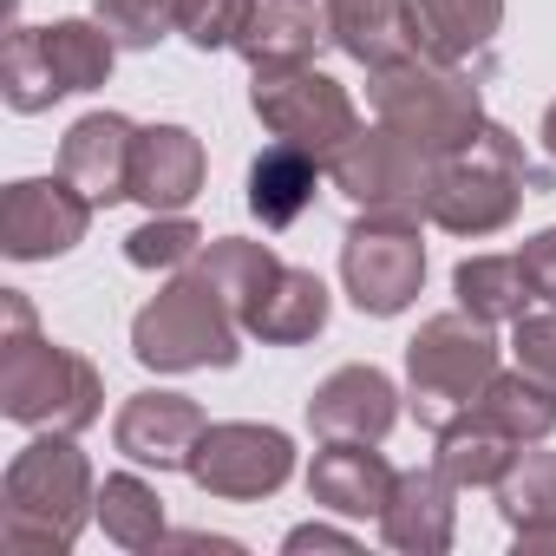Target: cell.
Listing matches in <instances>:
<instances>
[{
	"label": "cell",
	"instance_id": "8fae6325",
	"mask_svg": "<svg viewBox=\"0 0 556 556\" xmlns=\"http://www.w3.org/2000/svg\"><path fill=\"white\" fill-rule=\"evenodd\" d=\"M92 229V203L66 177H21L0 197V249L14 262H53L79 249Z\"/></svg>",
	"mask_w": 556,
	"mask_h": 556
},
{
	"label": "cell",
	"instance_id": "ba28073f",
	"mask_svg": "<svg viewBox=\"0 0 556 556\" xmlns=\"http://www.w3.org/2000/svg\"><path fill=\"white\" fill-rule=\"evenodd\" d=\"M341 282L354 295L361 315L393 321L419 302L426 289V242H419V216H393V210H361L348 242H341Z\"/></svg>",
	"mask_w": 556,
	"mask_h": 556
},
{
	"label": "cell",
	"instance_id": "e0dca14e",
	"mask_svg": "<svg viewBox=\"0 0 556 556\" xmlns=\"http://www.w3.org/2000/svg\"><path fill=\"white\" fill-rule=\"evenodd\" d=\"M400 471L374 452V439H321L308 465V497L334 517H380Z\"/></svg>",
	"mask_w": 556,
	"mask_h": 556
},
{
	"label": "cell",
	"instance_id": "5bb4252c",
	"mask_svg": "<svg viewBox=\"0 0 556 556\" xmlns=\"http://www.w3.org/2000/svg\"><path fill=\"white\" fill-rule=\"evenodd\" d=\"M210 157L203 138L190 125H138V151H131V203H144L151 216L190 210L203 197Z\"/></svg>",
	"mask_w": 556,
	"mask_h": 556
},
{
	"label": "cell",
	"instance_id": "8d00e7d4",
	"mask_svg": "<svg viewBox=\"0 0 556 556\" xmlns=\"http://www.w3.org/2000/svg\"><path fill=\"white\" fill-rule=\"evenodd\" d=\"M543 151H549V157H556V105H549V112H543Z\"/></svg>",
	"mask_w": 556,
	"mask_h": 556
},
{
	"label": "cell",
	"instance_id": "52a82bcc",
	"mask_svg": "<svg viewBox=\"0 0 556 556\" xmlns=\"http://www.w3.org/2000/svg\"><path fill=\"white\" fill-rule=\"evenodd\" d=\"M249 105H255L262 131H275L282 144H295V151H308L321 164H334L361 138V112H354L348 86L328 79L321 66H268V73H255Z\"/></svg>",
	"mask_w": 556,
	"mask_h": 556
},
{
	"label": "cell",
	"instance_id": "6da1fadb",
	"mask_svg": "<svg viewBox=\"0 0 556 556\" xmlns=\"http://www.w3.org/2000/svg\"><path fill=\"white\" fill-rule=\"evenodd\" d=\"M0 413L27 432H86L105 413L99 367L73 348H53L21 289L0 295Z\"/></svg>",
	"mask_w": 556,
	"mask_h": 556
},
{
	"label": "cell",
	"instance_id": "f1b7e54d",
	"mask_svg": "<svg viewBox=\"0 0 556 556\" xmlns=\"http://www.w3.org/2000/svg\"><path fill=\"white\" fill-rule=\"evenodd\" d=\"M99 523L118 549H157L170 530H164V497L157 484H144L138 471H112L99 484Z\"/></svg>",
	"mask_w": 556,
	"mask_h": 556
},
{
	"label": "cell",
	"instance_id": "2e32d148",
	"mask_svg": "<svg viewBox=\"0 0 556 556\" xmlns=\"http://www.w3.org/2000/svg\"><path fill=\"white\" fill-rule=\"evenodd\" d=\"M400 419V387L380 367H334L315 400H308V426L315 439H387Z\"/></svg>",
	"mask_w": 556,
	"mask_h": 556
},
{
	"label": "cell",
	"instance_id": "f546056e",
	"mask_svg": "<svg viewBox=\"0 0 556 556\" xmlns=\"http://www.w3.org/2000/svg\"><path fill=\"white\" fill-rule=\"evenodd\" d=\"M0 99H8L14 112H47L53 99H66L60 79H53V60H47V34L40 27H14L8 60H0Z\"/></svg>",
	"mask_w": 556,
	"mask_h": 556
},
{
	"label": "cell",
	"instance_id": "cb8c5ba5",
	"mask_svg": "<svg viewBox=\"0 0 556 556\" xmlns=\"http://www.w3.org/2000/svg\"><path fill=\"white\" fill-rule=\"evenodd\" d=\"M497 510H504L517 549H556V452L523 445L497 484Z\"/></svg>",
	"mask_w": 556,
	"mask_h": 556
},
{
	"label": "cell",
	"instance_id": "d6986e66",
	"mask_svg": "<svg viewBox=\"0 0 556 556\" xmlns=\"http://www.w3.org/2000/svg\"><path fill=\"white\" fill-rule=\"evenodd\" d=\"M334 14V47L348 60H361L367 73L400 66L419 53V27H413V0H328Z\"/></svg>",
	"mask_w": 556,
	"mask_h": 556
},
{
	"label": "cell",
	"instance_id": "8992f818",
	"mask_svg": "<svg viewBox=\"0 0 556 556\" xmlns=\"http://www.w3.org/2000/svg\"><path fill=\"white\" fill-rule=\"evenodd\" d=\"M491 374H497V334H491V321H478L465 308L419 321V334L406 341V400L432 439L478 406Z\"/></svg>",
	"mask_w": 556,
	"mask_h": 556
},
{
	"label": "cell",
	"instance_id": "4316f807",
	"mask_svg": "<svg viewBox=\"0 0 556 556\" xmlns=\"http://www.w3.org/2000/svg\"><path fill=\"white\" fill-rule=\"evenodd\" d=\"M517 439L510 432H497V426H484V419H458V426H445L439 432V452H432V465L458 484V491H497L504 484V471L517 465Z\"/></svg>",
	"mask_w": 556,
	"mask_h": 556
},
{
	"label": "cell",
	"instance_id": "4dcf8cb0",
	"mask_svg": "<svg viewBox=\"0 0 556 556\" xmlns=\"http://www.w3.org/2000/svg\"><path fill=\"white\" fill-rule=\"evenodd\" d=\"M197 249H203V229H197L184 210L151 216V223H138V229L125 236V262H131V268H184V262H197Z\"/></svg>",
	"mask_w": 556,
	"mask_h": 556
},
{
	"label": "cell",
	"instance_id": "d4e9b609",
	"mask_svg": "<svg viewBox=\"0 0 556 556\" xmlns=\"http://www.w3.org/2000/svg\"><path fill=\"white\" fill-rule=\"evenodd\" d=\"M203 282L236 308V321L268 295V282L282 275V255H275L268 242H249V236H216V242H203L197 249V262H190Z\"/></svg>",
	"mask_w": 556,
	"mask_h": 556
},
{
	"label": "cell",
	"instance_id": "3957f363",
	"mask_svg": "<svg viewBox=\"0 0 556 556\" xmlns=\"http://www.w3.org/2000/svg\"><path fill=\"white\" fill-rule=\"evenodd\" d=\"M523 190H543V170H530L523 144L484 118V131L465 151L439 157L426 223H439L445 236H497V229H510Z\"/></svg>",
	"mask_w": 556,
	"mask_h": 556
},
{
	"label": "cell",
	"instance_id": "603a6c76",
	"mask_svg": "<svg viewBox=\"0 0 556 556\" xmlns=\"http://www.w3.org/2000/svg\"><path fill=\"white\" fill-rule=\"evenodd\" d=\"M413 27H419V53L465 66L478 60L497 27H504V0H413Z\"/></svg>",
	"mask_w": 556,
	"mask_h": 556
},
{
	"label": "cell",
	"instance_id": "7c38bea8",
	"mask_svg": "<svg viewBox=\"0 0 556 556\" xmlns=\"http://www.w3.org/2000/svg\"><path fill=\"white\" fill-rule=\"evenodd\" d=\"M131 151H138V125L125 112H86L60 144V177L92 210H112L131 197Z\"/></svg>",
	"mask_w": 556,
	"mask_h": 556
},
{
	"label": "cell",
	"instance_id": "4fadbf2b",
	"mask_svg": "<svg viewBox=\"0 0 556 556\" xmlns=\"http://www.w3.org/2000/svg\"><path fill=\"white\" fill-rule=\"evenodd\" d=\"M203 406L190 393H131L112 419V445L131 465H157V471H190V452L203 439Z\"/></svg>",
	"mask_w": 556,
	"mask_h": 556
},
{
	"label": "cell",
	"instance_id": "7a4b0ae2",
	"mask_svg": "<svg viewBox=\"0 0 556 556\" xmlns=\"http://www.w3.org/2000/svg\"><path fill=\"white\" fill-rule=\"evenodd\" d=\"M92 517L99 478L73 432H40L27 452H14L8 478H0V543L14 556H66Z\"/></svg>",
	"mask_w": 556,
	"mask_h": 556
},
{
	"label": "cell",
	"instance_id": "ffe728a7",
	"mask_svg": "<svg viewBox=\"0 0 556 556\" xmlns=\"http://www.w3.org/2000/svg\"><path fill=\"white\" fill-rule=\"evenodd\" d=\"M242 328L262 348H302V341H315L328 328V282H321L315 268H289L282 262V275L268 282V295L242 315Z\"/></svg>",
	"mask_w": 556,
	"mask_h": 556
},
{
	"label": "cell",
	"instance_id": "9c48e42d",
	"mask_svg": "<svg viewBox=\"0 0 556 556\" xmlns=\"http://www.w3.org/2000/svg\"><path fill=\"white\" fill-rule=\"evenodd\" d=\"M334 190L361 210H393V216H426L432 203V177H439V157L419 151L413 138H400L393 125H361V138L328 164Z\"/></svg>",
	"mask_w": 556,
	"mask_h": 556
},
{
	"label": "cell",
	"instance_id": "1f68e13d",
	"mask_svg": "<svg viewBox=\"0 0 556 556\" xmlns=\"http://www.w3.org/2000/svg\"><path fill=\"white\" fill-rule=\"evenodd\" d=\"M92 21H99L118 47L144 53V47H157L164 34H177V0H92Z\"/></svg>",
	"mask_w": 556,
	"mask_h": 556
},
{
	"label": "cell",
	"instance_id": "44dd1931",
	"mask_svg": "<svg viewBox=\"0 0 556 556\" xmlns=\"http://www.w3.org/2000/svg\"><path fill=\"white\" fill-rule=\"evenodd\" d=\"M452 295H458L465 315H478V321H491V328H497V321H517V315H530V308H543L523 249H517V255H471V262H458V268H452Z\"/></svg>",
	"mask_w": 556,
	"mask_h": 556
},
{
	"label": "cell",
	"instance_id": "d590c367",
	"mask_svg": "<svg viewBox=\"0 0 556 556\" xmlns=\"http://www.w3.org/2000/svg\"><path fill=\"white\" fill-rule=\"evenodd\" d=\"M282 549H295V556H302V549H354V536H348V530H328V523H295V530L282 536Z\"/></svg>",
	"mask_w": 556,
	"mask_h": 556
},
{
	"label": "cell",
	"instance_id": "83f0119b",
	"mask_svg": "<svg viewBox=\"0 0 556 556\" xmlns=\"http://www.w3.org/2000/svg\"><path fill=\"white\" fill-rule=\"evenodd\" d=\"M47 34V60H53V79L60 92H99L112 79V60H118V40L99 27V21H53L40 27Z\"/></svg>",
	"mask_w": 556,
	"mask_h": 556
},
{
	"label": "cell",
	"instance_id": "5b68a950",
	"mask_svg": "<svg viewBox=\"0 0 556 556\" xmlns=\"http://www.w3.org/2000/svg\"><path fill=\"white\" fill-rule=\"evenodd\" d=\"M242 321L236 308L203 282L197 268H184L177 282H164L138 321H131V354L151 374H197V367H236L242 361Z\"/></svg>",
	"mask_w": 556,
	"mask_h": 556
},
{
	"label": "cell",
	"instance_id": "836d02e7",
	"mask_svg": "<svg viewBox=\"0 0 556 556\" xmlns=\"http://www.w3.org/2000/svg\"><path fill=\"white\" fill-rule=\"evenodd\" d=\"M510 354H517L523 374H536V380L556 387V308L517 315V321H510Z\"/></svg>",
	"mask_w": 556,
	"mask_h": 556
},
{
	"label": "cell",
	"instance_id": "9a60e30c",
	"mask_svg": "<svg viewBox=\"0 0 556 556\" xmlns=\"http://www.w3.org/2000/svg\"><path fill=\"white\" fill-rule=\"evenodd\" d=\"M380 536L406 556H445L452 536H458V484L439 465L400 471V484L380 510Z\"/></svg>",
	"mask_w": 556,
	"mask_h": 556
},
{
	"label": "cell",
	"instance_id": "7402d4cb",
	"mask_svg": "<svg viewBox=\"0 0 556 556\" xmlns=\"http://www.w3.org/2000/svg\"><path fill=\"white\" fill-rule=\"evenodd\" d=\"M321 170H328L321 157H308V151H295V144L275 138V144L249 164V210L262 216V229H289V223L315 203Z\"/></svg>",
	"mask_w": 556,
	"mask_h": 556
},
{
	"label": "cell",
	"instance_id": "e575fe53",
	"mask_svg": "<svg viewBox=\"0 0 556 556\" xmlns=\"http://www.w3.org/2000/svg\"><path fill=\"white\" fill-rule=\"evenodd\" d=\"M523 262H530V275H536V295H543V308H556V229L530 236V242H523Z\"/></svg>",
	"mask_w": 556,
	"mask_h": 556
},
{
	"label": "cell",
	"instance_id": "30bf717a",
	"mask_svg": "<svg viewBox=\"0 0 556 556\" xmlns=\"http://www.w3.org/2000/svg\"><path fill=\"white\" fill-rule=\"evenodd\" d=\"M295 478V445L275 426H249V419H223L203 426L197 452H190V484L223 497V504H255L275 497Z\"/></svg>",
	"mask_w": 556,
	"mask_h": 556
},
{
	"label": "cell",
	"instance_id": "484cf974",
	"mask_svg": "<svg viewBox=\"0 0 556 556\" xmlns=\"http://www.w3.org/2000/svg\"><path fill=\"white\" fill-rule=\"evenodd\" d=\"M471 419H484V426L510 432L517 445H543V439L556 432V387H549V380H536V374H523V367H510V374L497 367V374H491V387L478 393Z\"/></svg>",
	"mask_w": 556,
	"mask_h": 556
},
{
	"label": "cell",
	"instance_id": "d6a6232c",
	"mask_svg": "<svg viewBox=\"0 0 556 556\" xmlns=\"http://www.w3.org/2000/svg\"><path fill=\"white\" fill-rule=\"evenodd\" d=\"M249 14H255V0H177V34L197 53H223L242 40Z\"/></svg>",
	"mask_w": 556,
	"mask_h": 556
},
{
	"label": "cell",
	"instance_id": "ac0fdd59",
	"mask_svg": "<svg viewBox=\"0 0 556 556\" xmlns=\"http://www.w3.org/2000/svg\"><path fill=\"white\" fill-rule=\"evenodd\" d=\"M321 47H334V14L328 0H255V14L236 40V53L268 73V66H315Z\"/></svg>",
	"mask_w": 556,
	"mask_h": 556
},
{
	"label": "cell",
	"instance_id": "277c9868",
	"mask_svg": "<svg viewBox=\"0 0 556 556\" xmlns=\"http://www.w3.org/2000/svg\"><path fill=\"white\" fill-rule=\"evenodd\" d=\"M367 99H374L380 125H393L400 138H413L432 157H452L484 131L478 79L465 66H445V60H426V53L367 73Z\"/></svg>",
	"mask_w": 556,
	"mask_h": 556
}]
</instances>
